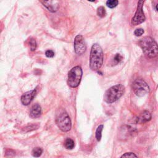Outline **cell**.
<instances>
[{
  "label": "cell",
  "instance_id": "obj_4",
  "mask_svg": "<svg viewBox=\"0 0 158 158\" xmlns=\"http://www.w3.org/2000/svg\"><path fill=\"white\" fill-rule=\"evenodd\" d=\"M56 123L59 129L64 132H69L72 127L69 116L66 110L62 109H59L57 112Z\"/></svg>",
  "mask_w": 158,
  "mask_h": 158
},
{
  "label": "cell",
  "instance_id": "obj_9",
  "mask_svg": "<svg viewBox=\"0 0 158 158\" xmlns=\"http://www.w3.org/2000/svg\"><path fill=\"white\" fill-rule=\"evenodd\" d=\"M36 94H37L36 89L31 91H29V92H27L25 93H23L21 98L22 104L27 106L29 104H30V102L32 101L35 95H36Z\"/></svg>",
  "mask_w": 158,
  "mask_h": 158
},
{
  "label": "cell",
  "instance_id": "obj_13",
  "mask_svg": "<svg viewBox=\"0 0 158 158\" xmlns=\"http://www.w3.org/2000/svg\"><path fill=\"white\" fill-rule=\"evenodd\" d=\"M75 143L74 140L70 138H67L64 141V147L68 149H72L74 148Z\"/></svg>",
  "mask_w": 158,
  "mask_h": 158
},
{
  "label": "cell",
  "instance_id": "obj_5",
  "mask_svg": "<svg viewBox=\"0 0 158 158\" xmlns=\"http://www.w3.org/2000/svg\"><path fill=\"white\" fill-rule=\"evenodd\" d=\"M82 69L80 66H76L68 74V84L72 88H76L80 85L82 77Z\"/></svg>",
  "mask_w": 158,
  "mask_h": 158
},
{
  "label": "cell",
  "instance_id": "obj_8",
  "mask_svg": "<svg viewBox=\"0 0 158 158\" xmlns=\"http://www.w3.org/2000/svg\"><path fill=\"white\" fill-rule=\"evenodd\" d=\"M75 52L78 55H82L86 50V45L82 35H78L74 40Z\"/></svg>",
  "mask_w": 158,
  "mask_h": 158
},
{
  "label": "cell",
  "instance_id": "obj_12",
  "mask_svg": "<svg viewBox=\"0 0 158 158\" xmlns=\"http://www.w3.org/2000/svg\"><path fill=\"white\" fill-rule=\"evenodd\" d=\"M42 108L38 104H35L31 107L30 111V116L31 118H37L41 116Z\"/></svg>",
  "mask_w": 158,
  "mask_h": 158
},
{
  "label": "cell",
  "instance_id": "obj_24",
  "mask_svg": "<svg viewBox=\"0 0 158 158\" xmlns=\"http://www.w3.org/2000/svg\"><path fill=\"white\" fill-rule=\"evenodd\" d=\"M156 10L158 11V4H157V5L156 6Z\"/></svg>",
  "mask_w": 158,
  "mask_h": 158
},
{
  "label": "cell",
  "instance_id": "obj_21",
  "mask_svg": "<svg viewBox=\"0 0 158 158\" xmlns=\"http://www.w3.org/2000/svg\"><path fill=\"white\" fill-rule=\"evenodd\" d=\"M144 33V30L143 29H137L134 31V34L137 37H140Z\"/></svg>",
  "mask_w": 158,
  "mask_h": 158
},
{
  "label": "cell",
  "instance_id": "obj_2",
  "mask_svg": "<svg viewBox=\"0 0 158 158\" xmlns=\"http://www.w3.org/2000/svg\"><path fill=\"white\" fill-rule=\"evenodd\" d=\"M139 45L147 57L154 58L158 56V45L153 38L143 37L139 41Z\"/></svg>",
  "mask_w": 158,
  "mask_h": 158
},
{
  "label": "cell",
  "instance_id": "obj_18",
  "mask_svg": "<svg viewBox=\"0 0 158 158\" xmlns=\"http://www.w3.org/2000/svg\"><path fill=\"white\" fill-rule=\"evenodd\" d=\"M118 4V1L117 0H108L106 2V5L109 8H114V7H116Z\"/></svg>",
  "mask_w": 158,
  "mask_h": 158
},
{
  "label": "cell",
  "instance_id": "obj_6",
  "mask_svg": "<svg viewBox=\"0 0 158 158\" xmlns=\"http://www.w3.org/2000/svg\"><path fill=\"white\" fill-rule=\"evenodd\" d=\"M132 86L134 93L138 96H144L149 92L148 85L141 78L136 79L133 83Z\"/></svg>",
  "mask_w": 158,
  "mask_h": 158
},
{
  "label": "cell",
  "instance_id": "obj_15",
  "mask_svg": "<svg viewBox=\"0 0 158 158\" xmlns=\"http://www.w3.org/2000/svg\"><path fill=\"white\" fill-rule=\"evenodd\" d=\"M102 129H103V125H99L96 131V140L99 141H100L101 139V137H102Z\"/></svg>",
  "mask_w": 158,
  "mask_h": 158
},
{
  "label": "cell",
  "instance_id": "obj_19",
  "mask_svg": "<svg viewBox=\"0 0 158 158\" xmlns=\"http://www.w3.org/2000/svg\"><path fill=\"white\" fill-rule=\"evenodd\" d=\"M29 45L30 47V50L31 51H33L37 48V42L36 40L33 38H31L29 41Z\"/></svg>",
  "mask_w": 158,
  "mask_h": 158
},
{
  "label": "cell",
  "instance_id": "obj_20",
  "mask_svg": "<svg viewBox=\"0 0 158 158\" xmlns=\"http://www.w3.org/2000/svg\"><path fill=\"white\" fill-rule=\"evenodd\" d=\"M121 158H138L135 154L133 153H126L122 155Z\"/></svg>",
  "mask_w": 158,
  "mask_h": 158
},
{
  "label": "cell",
  "instance_id": "obj_3",
  "mask_svg": "<svg viewBox=\"0 0 158 158\" xmlns=\"http://www.w3.org/2000/svg\"><path fill=\"white\" fill-rule=\"evenodd\" d=\"M125 93V86L121 84L116 85L109 88L104 93V100L107 103H112L120 99Z\"/></svg>",
  "mask_w": 158,
  "mask_h": 158
},
{
  "label": "cell",
  "instance_id": "obj_17",
  "mask_svg": "<svg viewBox=\"0 0 158 158\" xmlns=\"http://www.w3.org/2000/svg\"><path fill=\"white\" fill-rule=\"evenodd\" d=\"M97 14L99 17L101 18L104 17L106 15V11L103 6L99 7L97 9Z\"/></svg>",
  "mask_w": 158,
  "mask_h": 158
},
{
  "label": "cell",
  "instance_id": "obj_22",
  "mask_svg": "<svg viewBox=\"0 0 158 158\" xmlns=\"http://www.w3.org/2000/svg\"><path fill=\"white\" fill-rule=\"evenodd\" d=\"M45 55L47 58H53L54 56V51L52 50H47L45 52Z\"/></svg>",
  "mask_w": 158,
  "mask_h": 158
},
{
  "label": "cell",
  "instance_id": "obj_10",
  "mask_svg": "<svg viewBox=\"0 0 158 158\" xmlns=\"http://www.w3.org/2000/svg\"><path fill=\"white\" fill-rule=\"evenodd\" d=\"M42 5L50 12L55 13L59 8V2L56 1H41Z\"/></svg>",
  "mask_w": 158,
  "mask_h": 158
},
{
  "label": "cell",
  "instance_id": "obj_7",
  "mask_svg": "<svg viewBox=\"0 0 158 158\" xmlns=\"http://www.w3.org/2000/svg\"><path fill=\"white\" fill-rule=\"evenodd\" d=\"M144 3V1H139L138 2L137 11L131 21V23L133 25H138L140 24V23H143L145 21L146 17L143 10Z\"/></svg>",
  "mask_w": 158,
  "mask_h": 158
},
{
  "label": "cell",
  "instance_id": "obj_16",
  "mask_svg": "<svg viewBox=\"0 0 158 158\" xmlns=\"http://www.w3.org/2000/svg\"><path fill=\"white\" fill-rule=\"evenodd\" d=\"M39 127L38 124H30L27 125L26 127L23 129V130L25 132H29V131H32V130L38 129Z\"/></svg>",
  "mask_w": 158,
  "mask_h": 158
},
{
  "label": "cell",
  "instance_id": "obj_23",
  "mask_svg": "<svg viewBox=\"0 0 158 158\" xmlns=\"http://www.w3.org/2000/svg\"><path fill=\"white\" fill-rule=\"evenodd\" d=\"M122 56L120 54H117L115 56V57H114V61H116L117 63L120 62L122 61Z\"/></svg>",
  "mask_w": 158,
  "mask_h": 158
},
{
  "label": "cell",
  "instance_id": "obj_11",
  "mask_svg": "<svg viewBox=\"0 0 158 158\" xmlns=\"http://www.w3.org/2000/svg\"><path fill=\"white\" fill-rule=\"evenodd\" d=\"M151 114L148 110H144L136 118V122L138 124H144L151 120Z\"/></svg>",
  "mask_w": 158,
  "mask_h": 158
},
{
  "label": "cell",
  "instance_id": "obj_14",
  "mask_svg": "<svg viewBox=\"0 0 158 158\" xmlns=\"http://www.w3.org/2000/svg\"><path fill=\"white\" fill-rule=\"evenodd\" d=\"M43 153L42 148L40 147H37L33 149L32 151H31V155L35 157H38L42 155Z\"/></svg>",
  "mask_w": 158,
  "mask_h": 158
},
{
  "label": "cell",
  "instance_id": "obj_1",
  "mask_svg": "<svg viewBox=\"0 0 158 158\" xmlns=\"http://www.w3.org/2000/svg\"><path fill=\"white\" fill-rule=\"evenodd\" d=\"M104 54L101 47L97 43L94 44L91 48L90 55V68L93 71L100 69L103 64Z\"/></svg>",
  "mask_w": 158,
  "mask_h": 158
}]
</instances>
